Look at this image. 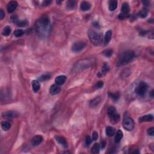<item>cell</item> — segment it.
I'll return each mask as SVG.
<instances>
[{
	"label": "cell",
	"instance_id": "4fadbf2b",
	"mask_svg": "<svg viewBox=\"0 0 154 154\" xmlns=\"http://www.w3.org/2000/svg\"><path fill=\"white\" fill-rule=\"evenodd\" d=\"M66 79V77L65 75H60L56 77V84L58 86L63 85L65 83Z\"/></svg>",
	"mask_w": 154,
	"mask_h": 154
},
{
	"label": "cell",
	"instance_id": "836d02e7",
	"mask_svg": "<svg viewBox=\"0 0 154 154\" xmlns=\"http://www.w3.org/2000/svg\"><path fill=\"white\" fill-rule=\"evenodd\" d=\"M24 34V31L22 29H17V30L15 31L14 32V35L17 38H19V37L22 36Z\"/></svg>",
	"mask_w": 154,
	"mask_h": 154
},
{
	"label": "cell",
	"instance_id": "f35d334b",
	"mask_svg": "<svg viewBox=\"0 0 154 154\" xmlns=\"http://www.w3.org/2000/svg\"><path fill=\"white\" fill-rule=\"evenodd\" d=\"M97 138H98V134L96 131H94L93 133V135H92V139H93V140L96 141Z\"/></svg>",
	"mask_w": 154,
	"mask_h": 154
},
{
	"label": "cell",
	"instance_id": "7c38bea8",
	"mask_svg": "<svg viewBox=\"0 0 154 154\" xmlns=\"http://www.w3.org/2000/svg\"><path fill=\"white\" fill-rule=\"evenodd\" d=\"M56 141L61 145V146H63L64 147H67V143L66 140L65 139L64 137H61V136H56Z\"/></svg>",
	"mask_w": 154,
	"mask_h": 154
},
{
	"label": "cell",
	"instance_id": "ab89813d",
	"mask_svg": "<svg viewBox=\"0 0 154 154\" xmlns=\"http://www.w3.org/2000/svg\"><path fill=\"white\" fill-rule=\"evenodd\" d=\"M18 17L16 16H15V15H14V16H12L11 17V21L13 22H14V23H17L18 22Z\"/></svg>",
	"mask_w": 154,
	"mask_h": 154
},
{
	"label": "cell",
	"instance_id": "8d00e7d4",
	"mask_svg": "<svg viewBox=\"0 0 154 154\" xmlns=\"http://www.w3.org/2000/svg\"><path fill=\"white\" fill-rule=\"evenodd\" d=\"M92 143V138H90V136H87L86 138V141H85V143L86 144V146H89L90 144Z\"/></svg>",
	"mask_w": 154,
	"mask_h": 154
},
{
	"label": "cell",
	"instance_id": "52a82bcc",
	"mask_svg": "<svg viewBox=\"0 0 154 154\" xmlns=\"http://www.w3.org/2000/svg\"><path fill=\"white\" fill-rule=\"evenodd\" d=\"M86 46V44L83 42H76L72 47V50L75 52H79L85 48Z\"/></svg>",
	"mask_w": 154,
	"mask_h": 154
},
{
	"label": "cell",
	"instance_id": "1f68e13d",
	"mask_svg": "<svg viewBox=\"0 0 154 154\" xmlns=\"http://www.w3.org/2000/svg\"><path fill=\"white\" fill-rule=\"evenodd\" d=\"M17 24V26L18 27H25L28 24V21L27 20H18V22L16 23Z\"/></svg>",
	"mask_w": 154,
	"mask_h": 154
},
{
	"label": "cell",
	"instance_id": "9c48e42d",
	"mask_svg": "<svg viewBox=\"0 0 154 154\" xmlns=\"http://www.w3.org/2000/svg\"><path fill=\"white\" fill-rule=\"evenodd\" d=\"M18 7V3L16 1H10L9 3L7 4V10L8 13H11L13 12Z\"/></svg>",
	"mask_w": 154,
	"mask_h": 154
},
{
	"label": "cell",
	"instance_id": "f546056e",
	"mask_svg": "<svg viewBox=\"0 0 154 154\" xmlns=\"http://www.w3.org/2000/svg\"><path fill=\"white\" fill-rule=\"evenodd\" d=\"M138 15H139V16H140L141 18H146V16H147V15H148V11L146 9H143L141 10V11H140V12L138 13Z\"/></svg>",
	"mask_w": 154,
	"mask_h": 154
},
{
	"label": "cell",
	"instance_id": "2e32d148",
	"mask_svg": "<svg viewBox=\"0 0 154 154\" xmlns=\"http://www.w3.org/2000/svg\"><path fill=\"white\" fill-rule=\"evenodd\" d=\"M91 8V5L89 2H86V1H83V2H81L80 6V9L81 10H83V11H87V10H90V9Z\"/></svg>",
	"mask_w": 154,
	"mask_h": 154
},
{
	"label": "cell",
	"instance_id": "5bb4252c",
	"mask_svg": "<svg viewBox=\"0 0 154 154\" xmlns=\"http://www.w3.org/2000/svg\"><path fill=\"white\" fill-rule=\"evenodd\" d=\"M139 122H151L153 120V116L152 115H147L143 116L139 118Z\"/></svg>",
	"mask_w": 154,
	"mask_h": 154
},
{
	"label": "cell",
	"instance_id": "7402d4cb",
	"mask_svg": "<svg viewBox=\"0 0 154 154\" xmlns=\"http://www.w3.org/2000/svg\"><path fill=\"white\" fill-rule=\"evenodd\" d=\"M117 7V2L116 1H111L109 2V10L114 11Z\"/></svg>",
	"mask_w": 154,
	"mask_h": 154
},
{
	"label": "cell",
	"instance_id": "9a60e30c",
	"mask_svg": "<svg viewBox=\"0 0 154 154\" xmlns=\"http://www.w3.org/2000/svg\"><path fill=\"white\" fill-rule=\"evenodd\" d=\"M101 101V97H100L99 96H97V97H95L93 99H92V101H90V106L92 108L95 107V106H97V105L100 103Z\"/></svg>",
	"mask_w": 154,
	"mask_h": 154
},
{
	"label": "cell",
	"instance_id": "d6a6232c",
	"mask_svg": "<svg viewBox=\"0 0 154 154\" xmlns=\"http://www.w3.org/2000/svg\"><path fill=\"white\" fill-rule=\"evenodd\" d=\"M119 93L118 92H116V93H110V97L114 100V101H116L119 99Z\"/></svg>",
	"mask_w": 154,
	"mask_h": 154
},
{
	"label": "cell",
	"instance_id": "603a6c76",
	"mask_svg": "<svg viewBox=\"0 0 154 154\" xmlns=\"http://www.w3.org/2000/svg\"><path fill=\"white\" fill-rule=\"evenodd\" d=\"M110 117V120H111V123L113 124H117L118 122L120 120V116H119V114L116 113V115L112 116Z\"/></svg>",
	"mask_w": 154,
	"mask_h": 154
},
{
	"label": "cell",
	"instance_id": "4dcf8cb0",
	"mask_svg": "<svg viewBox=\"0 0 154 154\" xmlns=\"http://www.w3.org/2000/svg\"><path fill=\"white\" fill-rule=\"evenodd\" d=\"M103 55L106 57H110L113 54V50L112 49H106L102 52Z\"/></svg>",
	"mask_w": 154,
	"mask_h": 154
},
{
	"label": "cell",
	"instance_id": "e0dca14e",
	"mask_svg": "<svg viewBox=\"0 0 154 154\" xmlns=\"http://www.w3.org/2000/svg\"><path fill=\"white\" fill-rule=\"evenodd\" d=\"M32 87L34 92H38L40 88V83L37 80H34L32 81Z\"/></svg>",
	"mask_w": 154,
	"mask_h": 154
},
{
	"label": "cell",
	"instance_id": "5b68a950",
	"mask_svg": "<svg viewBox=\"0 0 154 154\" xmlns=\"http://www.w3.org/2000/svg\"><path fill=\"white\" fill-rule=\"evenodd\" d=\"M147 89V85L144 81H142L138 84L135 88V93L138 95V96H144L146 93V91Z\"/></svg>",
	"mask_w": 154,
	"mask_h": 154
},
{
	"label": "cell",
	"instance_id": "b9f144b4",
	"mask_svg": "<svg viewBox=\"0 0 154 154\" xmlns=\"http://www.w3.org/2000/svg\"><path fill=\"white\" fill-rule=\"evenodd\" d=\"M51 2V1H45L42 2V6H48Z\"/></svg>",
	"mask_w": 154,
	"mask_h": 154
},
{
	"label": "cell",
	"instance_id": "44dd1931",
	"mask_svg": "<svg viewBox=\"0 0 154 154\" xmlns=\"http://www.w3.org/2000/svg\"><path fill=\"white\" fill-rule=\"evenodd\" d=\"M106 134L108 136H109V137H111V136L113 135L115 133V129L111 126L106 127Z\"/></svg>",
	"mask_w": 154,
	"mask_h": 154
},
{
	"label": "cell",
	"instance_id": "83f0119b",
	"mask_svg": "<svg viewBox=\"0 0 154 154\" xmlns=\"http://www.w3.org/2000/svg\"><path fill=\"white\" fill-rule=\"evenodd\" d=\"M50 78H51V75L49 74H45L39 77V80L45 81L48 80Z\"/></svg>",
	"mask_w": 154,
	"mask_h": 154
},
{
	"label": "cell",
	"instance_id": "f1b7e54d",
	"mask_svg": "<svg viewBox=\"0 0 154 154\" xmlns=\"http://www.w3.org/2000/svg\"><path fill=\"white\" fill-rule=\"evenodd\" d=\"M92 151L93 154H98L99 152V145L98 143H95L93 146Z\"/></svg>",
	"mask_w": 154,
	"mask_h": 154
},
{
	"label": "cell",
	"instance_id": "d590c367",
	"mask_svg": "<svg viewBox=\"0 0 154 154\" xmlns=\"http://www.w3.org/2000/svg\"><path fill=\"white\" fill-rule=\"evenodd\" d=\"M104 86V83L102 81H98L97 83L95 85V88L96 89H99V88H102V87H103Z\"/></svg>",
	"mask_w": 154,
	"mask_h": 154
},
{
	"label": "cell",
	"instance_id": "484cf974",
	"mask_svg": "<svg viewBox=\"0 0 154 154\" xmlns=\"http://www.w3.org/2000/svg\"><path fill=\"white\" fill-rule=\"evenodd\" d=\"M11 33V28L9 26H7L3 29L2 31V34L4 36H8Z\"/></svg>",
	"mask_w": 154,
	"mask_h": 154
},
{
	"label": "cell",
	"instance_id": "ac0fdd59",
	"mask_svg": "<svg viewBox=\"0 0 154 154\" xmlns=\"http://www.w3.org/2000/svg\"><path fill=\"white\" fill-rule=\"evenodd\" d=\"M111 36H112V31L111 30H108L106 32V35H105V44L107 45L110 42L111 39Z\"/></svg>",
	"mask_w": 154,
	"mask_h": 154
},
{
	"label": "cell",
	"instance_id": "7bdbcfd3",
	"mask_svg": "<svg viewBox=\"0 0 154 154\" xmlns=\"http://www.w3.org/2000/svg\"><path fill=\"white\" fill-rule=\"evenodd\" d=\"M126 15H125V14H124V13H121V14H120V15H119V18L120 19H124L126 17Z\"/></svg>",
	"mask_w": 154,
	"mask_h": 154
},
{
	"label": "cell",
	"instance_id": "4316f807",
	"mask_svg": "<svg viewBox=\"0 0 154 154\" xmlns=\"http://www.w3.org/2000/svg\"><path fill=\"white\" fill-rule=\"evenodd\" d=\"M75 6V2L74 1H68L66 4V7L69 10L74 9Z\"/></svg>",
	"mask_w": 154,
	"mask_h": 154
},
{
	"label": "cell",
	"instance_id": "30bf717a",
	"mask_svg": "<svg viewBox=\"0 0 154 154\" xmlns=\"http://www.w3.org/2000/svg\"><path fill=\"white\" fill-rule=\"evenodd\" d=\"M60 91H61V87H60V86L57 85V84H54V85L51 86L49 90L50 93L52 95L58 94V93H60Z\"/></svg>",
	"mask_w": 154,
	"mask_h": 154
},
{
	"label": "cell",
	"instance_id": "7a4b0ae2",
	"mask_svg": "<svg viewBox=\"0 0 154 154\" xmlns=\"http://www.w3.org/2000/svg\"><path fill=\"white\" fill-rule=\"evenodd\" d=\"M134 57V53L132 51H127L120 54L118 59L117 65V66H124L129 63Z\"/></svg>",
	"mask_w": 154,
	"mask_h": 154
},
{
	"label": "cell",
	"instance_id": "6da1fadb",
	"mask_svg": "<svg viewBox=\"0 0 154 154\" xmlns=\"http://www.w3.org/2000/svg\"><path fill=\"white\" fill-rule=\"evenodd\" d=\"M50 27V21L48 16L44 15L38 19L36 22V30L40 34H45L48 31Z\"/></svg>",
	"mask_w": 154,
	"mask_h": 154
},
{
	"label": "cell",
	"instance_id": "ffe728a7",
	"mask_svg": "<svg viewBox=\"0 0 154 154\" xmlns=\"http://www.w3.org/2000/svg\"><path fill=\"white\" fill-rule=\"evenodd\" d=\"M122 13L127 15L129 11V4L127 2H124L123 3L122 6Z\"/></svg>",
	"mask_w": 154,
	"mask_h": 154
},
{
	"label": "cell",
	"instance_id": "d4e9b609",
	"mask_svg": "<svg viewBox=\"0 0 154 154\" xmlns=\"http://www.w3.org/2000/svg\"><path fill=\"white\" fill-rule=\"evenodd\" d=\"M1 127H2L3 130L8 131L10 128V127H11V125H10V123L8 122L4 121L1 123Z\"/></svg>",
	"mask_w": 154,
	"mask_h": 154
},
{
	"label": "cell",
	"instance_id": "f6af8a7d",
	"mask_svg": "<svg viewBox=\"0 0 154 154\" xmlns=\"http://www.w3.org/2000/svg\"><path fill=\"white\" fill-rule=\"evenodd\" d=\"M57 4H60L61 3V1H57Z\"/></svg>",
	"mask_w": 154,
	"mask_h": 154
},
{
	"label": "cell",
	"instance_id": "74e56055",
	"mask_svg": "<svg viewBox=\"0 0 154 154\" xmlns=\"http://www.w3.org/2000/svg\"><path fill=\"white\" fill-rule=\"evenodd\" d=\"M147 133L149 135L153 136L154 134V128H150L147 129Z\"/></svg>",
	"mask_w": 154,
	"mask_h": 154
},
{
	"label": "cell",
	"instance_id": "ba28073f",
	"mask_svg": "<svg viewBox=\"0 0 154 154\" xmlns=\"http://www.w3.org/2000/svg\"><path fill=\"white\" fill-rule=\"evenodd\" d=\"M2 117L6 119H11L15 117H17L19 116V114L16 111H8L6 112H3L2 113Z\"/></svg>",
	"mask_w": 154,
	"mask_h": 154
},
{
	"label": "cell",
	"instance_id": "277c9868",
	"mask_svg": "<svg viewBox=\"0 0 154 154\" xmlns=\"http://www.w3.org/2000/svg\"><path fill=\"white\" fill-rule=\"evenodd\" d=\"M88 36L90 40L95 45H99L102 42V35L93 29H89Z\"/></svg>",
	"mask_w": 154,
	"mask_h": 154
},
{
	"label": "cell",
	"instance_id": "e575fe53",
	"mask_svg": "<svg viewBox=\"0 0 154 154\" xmlns=\"http://www.w3.org/2000/svg\"><path fill=\"white\" fill-rule=\"evenodd\" d=\"M109 70V66H108L107 64H104L102 67V73L103 74H106L108 71Z\"/></svg>",
	"mask_w": 154,
	"mask_h": 154
},
{
	"label": "cell",
	"instance_id": "8992f818",
	"mask_svg": "<svg viewBox=\"0 0 154 154\" xmlns=\"http://www.w3.org/2000/svg\"><path fill=\"white\" fill-rule=\"evenodd\" d=\"M123 126L126 130L131 131L134 128V122L133 119L130 117H126L123 120Z\"/></svg>",
	"mask_w": 154,
	"mask_h": 154
},
{
	"label": "cell",
	"instance_id": "ee69618b",
	"mask_svg": "<svg viewBox=\"0 0 154 154\" xmlns=\"http://www.w3.org/2000/svg\"><path fill=\"white\" fill-rule=\"evenodd\" d=\"M101 146L102 148H104L105 146H106V142H105L104 141H102V142H101Z\"/></svg>",
	"mask_w": 154,
	"mask_h": 154
},
{
	"label": "cell",
	"instance_id": "d6986e66",
	"mask_svg": "<svg viewBox=\"0 0 154 154\" xmlns=\"http://www.w3.org/2000/svg\"><path fill=\"white\" fill-rule=\"evenodd\" d=\"M123 132L121 130H118L115 136V142L116 143H119L120 142V141L121 140V139L123 137Z\"/></svg>",
	"mask_w": 154,
	"mask_h": 154
},
{
	"label": "cell",
	"instance_id": "3957f363",
	"mask_svg": "<svg viewBox=\"0 0 154 154\" xmlns=\"http://www.w3.org/2000/svg\"><path fill=\"white\" fill-rule=\"evenodd\" d=\"M93 63V62L90 59H83L75 63L74 66V70L75 72H78L81 70H83L86 68L90 67Z\"/></svg>",
	"mask_w": 154,
	"mask_h": 154
},
{
	"label": "cell",
	"instance_id": "60d3db41",
	"mask_svg": "<svg viewBox=\"0 0 154 154\" xmlns=\"http://www.w3.org/2000/svg\"><path fill=\"white\" fill-rule=\"evenodd\" d=\"M4 16H5L4 12L3 11V10H2V9H1V10H0V19L2 20V19H3Z\"/></svg>",
	"mask_w": 154,
	"mask_h": 154
},
{
	"label": "cell",
	"instance_id": "cb8c5ba5",
	"mask_svg": "<svg viewBox=\"0 0 154 154\" xmlns=\"http://www.w3.org/2000/svg\"><path fill=\"white\" fill-rule=\"evenodd\" d=\"M107 113L110 117L112 116L115 115L117 113L116 109L113 106H110L107 110Z\"/></svg>",
	"mask_w": 154,
	"mask_h": 154
},
{
	"label": "cell",
	"instance_id": "8fae6325",
	"mask_svg": "<svg viewBox=\"0 0 154 154\" xmlns=\"http://www.w3.org/2000/svg\"><path fill=\"white\" fill-rule=\"evenodd\" d=\"M42 140H43V138L41 135H36L32 138L31 140V144L33 146H38L39 144H40L42 143Z\"/></svg>",
	"mask_w": 154,
	"mask_h": 154
}]
</instances>
